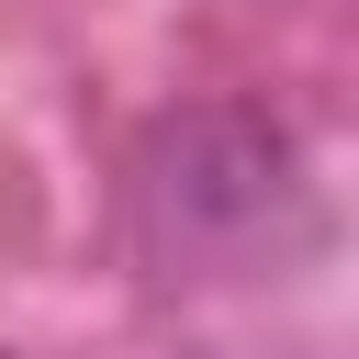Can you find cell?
Listing matches in <instances>:
<instances>
[{"mask_svg": "<svg viewBox=\"0 0 359 359\" xmlns=\"http://www.w3.org/2000/svg\"><path fill=\"white\" fill-rule=\"evenodd\" d=\"M123 247L157 292L258 280L292 247H314V168L303 135L258 101H191L146 123L123 168Z\"/></svg>", "mask_w": 359, "mask_h": 359, "instance_id": "cell-1", "label": "cell"}]
</instances>
